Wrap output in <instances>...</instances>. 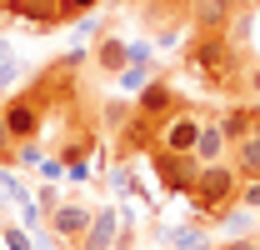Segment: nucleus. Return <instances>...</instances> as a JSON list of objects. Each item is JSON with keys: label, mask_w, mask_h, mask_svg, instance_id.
<instances>
[{"label": "nucleus", "mask_w": 260, "mask_h": 250, "mask_svg": "<svg viewBox=\"0 0 260 250\" xmlns=\"http://www.w3.org/2000/svg\"><path fill=\"white\" fill-rule=\"evenodd\" d=\"M245 100H260V60L245 70Z\"/></svg>", "instance_id": "22"}, {"label": "nucleus", "mask_w": 260, "mask_h": 250, "mask_svg": "<svg viewBox=\"0 0 260 250\" xmlns=\"http://www.w3.org/2000/svg\"><path fill=\"white\" fill-rule=\"evenodd\" d=\"M35 205H40V210H45V215H50V210H55V205H60V190H50V185H45V190H40V200H35Z\"/></svg>", "instance_id": "23"}, {"label": "nucleus", "mask_w": 260, "mask_h": 250, "mask_svg": "<svg viewBox=\"0 0 260 250\" xmlns=\"http://www.w3.org/2000/svg\"><path fill=\"white\" fill-rule=\"evenodd\" d=\"M240 205L245 210H260V175L255 180H240Z\"/></svg>", "instance_id": "20"}, {"label": "nucleus", "mask_w": 260, "mask_h": 250, "mask_svg": "<svg viewBox=\"0 0 260 250\" xmlns=\"http://www.w3.org/2000/svg\"><path fill=\"white\" fill-rule=\"evenodd\" d=\"M230 165L240 170V180H255V175H260V125L245 135V140L230 145Z\"/></svg>", "instance_id": "15"}, {"label": "nucleus", "mask_w": 260, "mask_h": 250, "mask_svg": "<svg viewBox=\"0 0 260 250\" xmlns=\"http://www.w3.org/2000/svg\"><path fill=\"white\" fill-rule=\"evenodd\" d=\"M0 15L5 20H20L30 30H55V25H65L60 0H0Z\"/></svg>", "instance_id": "7"}, {"label": "nucleus", "mask_w": 260, "mask_h": 250, "mask_svg": "<svg viewBox=\"0 0 260 250\" xmlns=\"http://www.w3.org/2000/svg\"><path fill=\"white\" fill-rule=\"evenodd\" d=\"M220 250H235V245H220Z\"/></svg>", "instance_id": "25"}, {"label": "nucleus", "mask_w": 260, "mask_h": 250, "mask_svg": "<svg viewBox=\"0 0 260 250\" xmlns=\"http://www.w3.org/2000/svg\"><path fill=\"white\" fill-rule=\"evenodd\" d=\"M90 65H95V75H105V80H120L130 65V40L115 30L95 35V50H90Z\"/></svg>", "instance_id": "10"}, {"label": "nucleus", "mask_w": 260, "mask_h": 250, "mask_svg": "<svg viewBox=\"0 0 260 250\" xmlns=\"http://www.w3.org/2000/svg\"><path fill=\"white\" fill-rule=\"evenodd\" d=\"M130 110H135V100H105V110H100V125L115 135V130L130 120Z\"/></svg>", "instance_id": "16"}, {"label": "nucleus", "mask_w": 260, "mask_h": 250, "mask_svg": "<svg viewBox=\"0 0 260 250\" xmlns=\"http://www.w3.org/2000/svg\"><path fill=\"white\" fill-rule=\"evenodd\" d=\"M185 20H190V30H230L235 10H230V0H190Z\"/></svg>", "instance_id": "11"}, {"label": "nucleus", "mask_w": 260, "mask_h": 250, "mask_svg": "<svg viewBox=\"0 0 260 250\" xmlns=\"http://www.w3.org/2000/svg\"><path fill=\"white\" fill-rule=\"evenodd\" d=\"M230 10H235V20H240V15H255L260 0H230Z\"/></svg>", "instance_id": "24"}, {"label": "nucleus", "mask_w": 260, "mask_h": 250, "mask_svg": "<svg viewBox=\"0 0 260 250\" xmlns=\"http://www.w3.org/2000/svg\"><path fill=\"white\" fill-rule=\"evenodd\" d=\"M195 205V215L200 220H225L235 205H240V170L230 165V160H215V165H200V175H195V190L185 195Z\"/></svg>", "instance_id": "2"}, {"label": "nucleus", "mask_w": 260, "mask_h": 250, "mask_svg": "<svg viewBox=\"0 0 260 250\" xmlns=\"http://www.w3.org/2000/svg\"><path fill=\"white\" fill-rule=\"evenodd\" d=\"M100 0H60V15L65 20H85V15H95Z\"/></svg>", "instance_id": "18"}, {"label": "nucleus", "mask_w": 260, "mask_h": 250, "mask_svg": "<svg viewBox=\"0 0 260 250\" xmlns=\"http://www.w3.org/2000/svg\"><path fill=\"white\" fill-rule=\"evenodd\" d=\"M185 75L200 80V90L210 95H245V50L230 40V30H190L180 45Z\"/></svg>", "instance_id": "1"}, {"label": "nucleus", "mask_w": 260, "mask_h": 250, "mask_svg": "<svg viewBox=\"0 0 260 250\" xmlns=\"http://www.w3.org/2000/svg\"><path fill=\"white\" fill-rule=\"evenodd\" d=\"M180 105H185V100H180V90H175V85H170L165 75L145 80V85L135 90V110H140V115H150V120H160V125L170 120V115H175Z\"/></svg>", "instance_id": "8"}, {"label": "nucleus", "mask_w": 260, "mask_h": 250, "mask_svg": "<svg viewBox=\"0 0 260 250\" xmlns=\"http://www.w3.org/2000/svg\"><path fill=\"white\" fill-rule=\"evenodd\" d=\"M160 145V120L130 110V120L115 130V160H135V155H150Z\"/></svg>", "instance_id": "6"}, {"label": "nucleus", "mask_w": 260, "mask_h": 250, "mask_svg": "<svg viewBox=\"0 0 260 250\" xmlns=\"http://www.w3.org/2000/svg\"><path fill=\"white\" fill-rule=\"evenodd\" d=\"M205 120H215V110H205V105H190V100H185V105L160 125V145H165V150H185V155H190L195 140H200V130H205Z\"/></svg>", "instance_id": "5"}, {"label": "nucleus", "mask_w": 260, "mask_h": 250, "mask_svg": "<svg viewBox=\"0 0 260 250\" xmlns=\"http://www.w3.org/2000/svg\"><path fill=\"white\" fill-rule=\"evenodd\" d=\"M5 105V125H10V135H15V145H30V140H40V130H45V115H50V100L35 90H15L0 100Z\"/></svg>", "instance_id": "3"}, {"label": "nucleus", "mask_w": 260, "mask_h": 250, "mask_svg": "<svg viewBox=\"0 0 260 250\" xmlns=\"http://www.w3.org/2000/svg\"><path fill=\"white\" fill-rule=\"evenodd\" d=\"M115 240H120V215L105 205V210H95L90 230L80 235V245H75V250H115Z\"/></svg>", "instance_id": "12"}, {"label": "nucleus", "mask_w": 260, "mask_h": 250, "mask_svg": "<svg viewBox=\"0 0 260 250\" xmlns=\"http://www.w3.org/2000/svg\"><path fill=\"white\" fill-rule=\"evenodd\" d=\"M50 235H55V240H60V245H80V235H85V230H90V220H95V210H90V205H80V200H60V205H55V210H50Z\"/></svg>", "instance_id": "9"}, {"label": "nucleus", "mask_w": 260, "mask_h": 250, "mask_svg": "<svg viewBox=\"0 0 260 250\" xmlns=\"http://www.w3.org/2000/svg\"><path fill=\"white\" fill-rule=\"evenodd\" d=\"M5 235V250H30V235L20 230V225H10V230H0Z\"/></svg>", "instance_id": "21"}, {"label": "nucleus", "mask_w": 260, "mask_h": 250, "mask_svg": "<svg viewBox=\"0 0 260 250\" xmlns=\"http://www.w3.org/2000/svg\"><path fill=\"white\" fill-rule=\"evenodd\" d=\"M145 160H150V175L160 180V190H165V195H190V190H195V175H200V160H195V155L155 145V150H150Z\"/></svg>", "instance_id": "4"}, {"label": "nucleus", "mask_w": 260, "mask_h": 250, "mask_svg": "<svg viewBox=\"0 0 260 250\" xmlns=\"http://www.w3.org/2000/svg\"><path fill=\"white\" fill-rule=\"evenodd\" d=\"M220 115V110H215ZM200 165H215V160H230V140H225V130H220V120H205V130H200V140H195V150H190Z\"/></svg>", "instance_id": "14"}, {"label": "nucleus", "mask_w": 260, "mask_h": 250, "mask_svg": "<svg viewBox=\"0 0 260 250\" xmlns=\"http://www.w3.org/2000/svg\"><path fill=\"white\" fill-rule=\"evenodd\" d=\"M170 245H175V250H205V235H200L195 225H180V230L170 235Z\"/></svg>", "instance_id": "17"}, {"label": "nucleus", "mask_w": 260, "mask_h": 250, "mask_svg": "<svg viewBox=\"0 0 260 250\" xmlns=\"http://www.w3.org/2000/svg\"><path fill=\"white\" fill-rule=\"evenodd\" d=\"M0 165H15V135L5 125V105H0Z\"/></svg>", "instance_id": "19"}, {"label": "nucleus", "mask_w": 260, "mask_h": 250, "mask_svg": "<svg viewBox=\"0 0 260 250\" xmlns=\"http://www.w3.org/2000/svg\"><path fill=\"white\" fill-rule=\"evenodd\" d=\"M215 120H220V130H225V140L235 145V140H245V135L260 125V115H255V105H250V100H235V105H225Z\"/></svg>", "instance_id": "13"}]
</instances>
